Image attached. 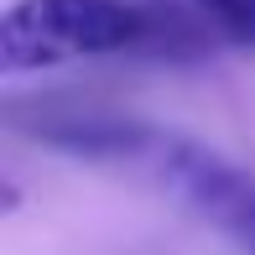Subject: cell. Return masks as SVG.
Returning <instances> with one entry per match:
<instances>
[{
  "label": "cell",
  "mask_w": 255,
  "mask_h": 255,
  "mask_svg": "<svg viewBox=\"0 0 255 255\" xmlns=\"http://www.w3.org/2000/svg\"><path fill=\"white\" fill-rule=\"evenodd\" d=\"M21 130L68 156L120 167L151 182L167 198H177L188 214H198L203 224H214L219 235H229L240 250L255 255V177L240 172L235 161H224L219 151L177 130L130 120V115H99V110H68V115L42 110L37 125H21Z\"/></svg>",
  "instance_id": "6da1fadb"
},
{
  "label": "cell",
  "mask_w": 255,
  "mask_h": 255,
  "mask_svg": "<svg viewBox=\"0 0 255 255\" xmlns=\"http://www.w3.org/2000/svg\"><path fill=\"white\" fill-rule=\"evenodd\" d=\"M151 57L146 0H16L0 16V73H37L84 57Z\"/></svg>",
  "instance_id": "7a4b0ae2"
},
{
  "label": "cell",
  "mask_w": 255,
  "mask_h": 255,
  "mask_svg": "<svg viewBox=\"0 0 255 255\" xmlns=\"http://www.w3.org/2000/svg\"><path fill=\"white\" fill-rule=\"evenodd\" d=\"M151 57H214L255 47V0H146Z\"/></svg>",
  "instance_id": "3957f363"
}]
</instances>
